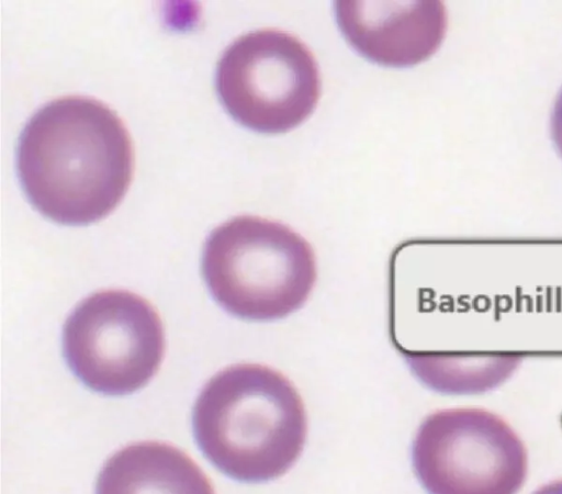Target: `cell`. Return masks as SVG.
I'll use <instances>...</instances> for the list:
<instances>
[{"mask_svg": "<svg viewBox=\"0 0 562 494\" xmlns=\"http://www.w3.org/2000/svg\"><path fill=\"white\" fill-rule=\"evenodd\" d=\"M18 176L30 203L64 225L109 215L133 177L134 149L120 116L106 104L66 96L42 106L21 132Z\"/></svg>", "mask_w": 562, "mask_h": 494, "instance_id": "6da1fadb", "label": "cell"}, {"mask_svg": "<svg viewBox=\"0 0 562 494\" xmlns=\"http://www.w3.org/2000/svg\"><path fill=\"white\" fill-rule=\"evenodd\" d=\"M192 429L204 457L247 483L273 480L297 460L307 417L301 395L281 372L257 363L229 366L203 386Z\"/></svg>", "mask_w": 562, "mask_h": 494, "instance_id": "7a4b0ae2", "label": "cell"}, {"mask_svg": "<svg viewBox=\"0 0 562 494\" xmlns=\"http://www.w3.org/2000/svg\"><path fill=\"white\" fill-rule=\"evenodd\" d=\"M201 271L222 308L254 322L281 319L301 308L317 279L308 242L280 222L255 215L235 216L210 233Z\"/></svg>", "mask_w": 562, "mask_h": 494, "instance_id": "3957f363", "label": "cell"}, {"mask_svg": "<svg viewBox=\"0 0 562 494\" xmlns=\"http://www.w3.org/2000/svg\"><path fill=\"white\" fill-rule=\"evenodd\" d=\"M215 88L227 113L240 125L280 134L304 122L317 105V61L294 35L273 29L249 32L222 54Z\"/></svg>", "mask_w": 562, "mask_h": 494, "instance_id": "277c9868", "label": "cell"}, {"mask_svg": "<svg viewBox=\"0 0 562 494\" xmlns=\"http://www.w3.org/2000/svg\"><path fill=\"white\" fill-rule=\"evenodd\" d=\"M164 352L158 313L126 290H102L83 299L63 328L68 368L82 384L104 395H126L145 386Z\"/></svg>", "mask_w": 562, "mask_h": 494, "instance_id": "5b68a950", "label": "cell"}, {"mask_svg": "<svg viewBox=\"0 0 562 494\" xmlns=\"http://www.w3.org/2000/svg\"><path fill=\"white\" fill-rule=\"evenodd\" d=\"M412 459L428 494H516L528 468L527 449L516 430L480 407L428 415L413 441Z\"/></svg>", "mask_w": 562, "mask_h": 494, "instance_id": "8992f818", "label": "cell"}, {"mask_svg": "<svg viewBox=\"0 0 562 494\" xmlns=\"http://www.w3.org/2000/svg\"><path fill=\"white\" fill-rule=\"evenodd\" d=\"M337 25L364 58L385 67L417 65L437 52L447 30L441 1H336Z\"/></svg>", "mask_w": 562, "mask_h": 494, "instance_id": "52a82bcc", "label": "cell"}, {"mask_svg": "<svg viewBox=\"0 0 562 494\" xmlns=\"http://www.w3.org/2000/svg\"><path fill=\"white\" fill-rule=\"evenodd\" d=\"M95 494H215L201 468L182 450L159 441L128 445L99 472Z\"/></svg>", "mask_w": 562, "mask_h": 494, "instance_id": "ba28073f", "label": "cell"}, {"mask_svg": "<svg viewBox=\"0 0 562 494\" xmlns=\"http://www.w3.org/2000/svg\"><path fill=\"white\" fill-rule=\"evenodd\" d=\"M412 372L428 388L447 394H477L509 379L521 363L519 355L409 353Z\"/></svg>", "mask_w": 562, "mask_h": 494, "instance_id": "9c48e42d", "label": "cell"}, {"mask_svg": "<svg viewBox=\"0 0 562 494\" xmlns=\"http://www.w3.org/2000/svg\"><path fill=\"white\" fill-rule=\"evenodd\" d=\"M551 135L555 148L562 157V90L560 91L553 106L551 116Z\"/></svg>", "mask_w": 562, "mask_h": 494, "instance_id": "30bf717a", "label": "cell"}, {"mask_svg": "<svg viewBox=\"0 0 562 494\" xmlns=\"http://www.w3.org/2000/svg\"><path fill=\"white\" fill-rule=\"evenodd\" d=\"M531 494H562V479L550 481L539 486Z\"/></svg>", "mask_w": 562, "mask_h": 494, "instance_id": "8fae6325", "label": "cell"}]
</instances>
